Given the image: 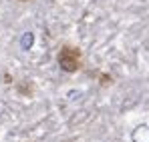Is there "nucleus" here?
I'll use <instances>...</instances> for the list:
<instances>
[{
    "label": "nucleus",
    "mask_w": 149,
    "mask_h": 142,
    "mask_svg": "<svg viewBox=\"0 0 149 142\" xmlns=\"http://www.w3.org/2000/svg\"><path fill=\"white\" fill-rule=\"evenodd\" d=\"M56 64L61 66L63 72L74 74L83 68V52L81 48L73 46V44H63L58 54H56Z\"/></svg>",
    "instance_id": "1"
},
{
    "label": "nucleus",
    "mask_w": 149,
    "mask_h": 142,
    "mask_svg": "<svg viewBox=\"0 0 149 142\" xmlns=\"http://www.w3.org/2000/svg\"><path fill=\"white\" fill-rule=\"evenodd\" d=\"M93 76H97L99 84H103V86H109V84L113 82V76L107 74V72H93Z\"/></svg>",
    "instance_id": "2"
},
{
    "label": "nucleus",
    "mask_w": 149,
    "mask_h": 142,
    "mask_svg": "<svg viewBox=\"0 0 149 142\" xmlns=\"http://www.w3.org/2000/svg\"><path fill=\"white\" fill-rule=\"evenodd\" d=\"M18 90L26 96H32V84H30L28 80H24V86H18Z\"/></svg>",
    "instance_id": "3"
},
{
    "label": "nucleus",
    "mask_w": 149,
    "mask_h": 142,
    "mask_svg": "<svg viewBox=\"0 0 149 142\" xmlns=\"http://www.w3.org/2000/svg\"><path fill=\"white\" fill-rule=\"evenodd\" d=\"M30 44H32V32H26L22 38V48H30Z\"/></svg>",
    "instance_id": "4"
},
{
    "label": "nucleus",
    "mask_w": 149,
    "mask_h": 142,
    "mask_svg": "<svg viewBox=\"0 0 149 142\" xmlns=\"http://www.w3.org/2000/svg\"><path fill=\"white\" fill-rule=\"evenodd\" d=\"M20 2H28V0H20Z\"/></svg>",
    "instance_id": "5"
}]
</instances>
